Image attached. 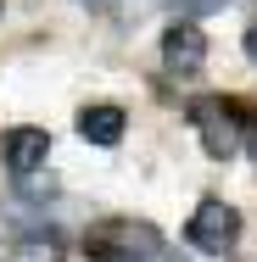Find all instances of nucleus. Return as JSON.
<instances>
[{"label": "nucleus", "instance_id": "f257e3e1", "mask_svg": "<svg viewBox=\"0 0 257 262\" xmlns=\"http://www.w3.org/2000/svg\"><path fill=\"white\" fill-rule=\"evenodd\" d=\"M185 117H190V128L202 134V151L212 162L235 157L241 140H246V123H252L246 101H224V95H196V101L185 106Z\"/></svg>", "mask_w": 257, "mask_h": 262}, {"label": "nucleus", "instance_id": "f03ea898", "mask_svg": "<svg viewBox=\"0 0 257 262\" xmlns=\"http://www.w3.org/2000/svg\"><path fill=\"white\" fill-rule=\"evenodd\" d=\"M162 251V234L140 217H106L90 229V257L95 262H151Z\"/></svg>", "mask_w": 257, "mask_h": 262}, {"label": "nucleus", "instance_id": "7ed1b4c3", "mask_svg": "<svg viewBox=\"0 0 257 262\" xmlns=\"http://www.w3.org/2000/svg\"><path fill=\"white\" fill-rule=\"evenodd\" d=\"M185 240H190L202 257H224V251H235V240H241V212L229 207L224 195H202L196 212H190V223H185Z\"/></svg>", "mask_w": 257, "mask_h": 262}, {"label": "nucleus", "instance_id": "20e7f679", "mask_svg": "<svg viewBox=\"0 0 257 262\" xmlns=\"http://www.w3.org/2000/svg\"><path fill=\"white\" fill-rule=\"evenodd\" d=\"M45 157H51V134H45V128L17 123V128L0 134V162H6L17 179H34V173L45 167Z\"/></svg>", "mask_w": 257, "mask_h": 262}, {"label": "nucleus", "instance_id": "39448f33", "mask_svg": "<svg viewBox=\"0 0 257 262\" xmlns=\"http://www.w3.org/2000/svg\"><path fill=\"white\" fill-rule=\"evenodd\" d=\"M207 61V34L196 23H168L162 28V67L168 73H196Z\"/></svg>", "mask_w": 257, "mask_h": 262}, {"label": "nucleus", "instance_id": "423d86ee", "mask_svg": "<svg viewBox=\"0 0 257 262\" xmlns=\"http://www.w3.org/2000/svg\"><path fill=\"white\" fill-rule=\"evenodd\" d=\"M129 134V112L112 101H90L78 106V140H90V145H117Z\"/></svg>", "mask_w": 257, "mask_h": 262}, {"label": "nucleus", "instance_id": "0eeeda50", "mask_svg": "<svg viewBox=\"0 0 257 262\" xmlns=\"http://www.w3.org/2000/svg\"><path fill=\"white\" fill-rule=\"evenodd\" d=\"M168 6H173V11L185 17V23H196V17H212V11L224 6V0H168Z\"/></svg>", "mask_w": 257, "mask_h": 262}, {"label": "nucleus", "instance_id": "6e6552de", "mask_svg": "<svg viewBox=\"0 0 257 262\" xmlns=\"http://www.w3.org/2000/svg\"><path fill=\"white\" fill-rule=\"evenodd\" d=\"M241 45H246V56H252V61H257V23H252V28H246V39H241Z\"/></svg>", "mask_w": 257, "mask_h": 262}, {"label": "nucleus", "instance_id": "1a4fd4ad", "mask_svg": "<svg viewBox=\"0 0 257 262\" xmlns=\"http://www.w3.org/2000/svg\"><path fill=\"white\" fill-rule=\"evenodd\" d=\"M0 17H6V0H0Z\"/></svg>", "mask_w": 257, "mask_h": 262}, {"label": "nucleus", "instance_id": "9d476101", "mask_svg": "<svg viewBox=\"0 0 257 262\" xmlns=\"http://www.w3.org/2000/svg\"><path fill=\"white\" fill-rule=\"evenodd\" d=\"M84 6H95V0H84Z\"/></svg>", "mask_w": 257, "mask_h": 262}]
</instances>
